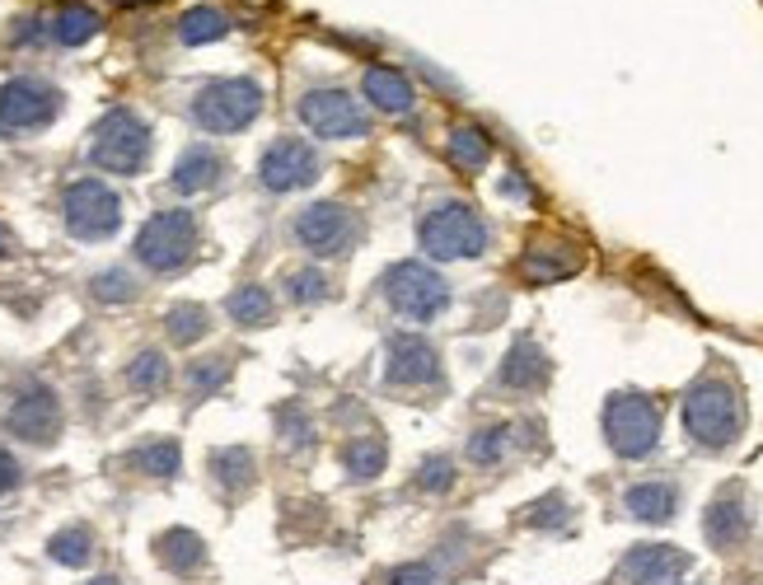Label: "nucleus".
I'll return each instance as SVG.
<instances>
[{"label":"nucleus","mask_w":763,"mask_h":585,"mask_svg":"<svg viewBox=\"0 0 763 585\" xmlns=\"http://www.w3.org/2000/svg\"><path fill=\"white\" fill-rule=\"evenodd\" d=\"M683 426H689L693 445L702 450H727L745 426V403H740L735 384L727 380H698L683 398Z\"/></svg>","instance_id":"1"},{"label":"nucleus","mask_w":763,"mask_h":585,"mask_svg":"<svg viewBox=\"0 0 763 585\" xmlns=\"http://www.w3.org/2000/svg\"><path fill=\"white\" fill-rule=\"evenodd\" d=\"M422 248L432 258H478L487 248V221L468 202H441L422 221Z\"/></svg>","instance_id":"2"},{"label":"nucleus","mask_w":763,"mask_h":585,"mask_svg":"<svg viewBox=\"0 0 763 585\" xmlns=\"http://www.w3.org/2000/svg\"><path fill=\"white\" fill-rule=\"evenodd\" d=\"M89 160L99 164L104 173H136L150 160V127L127 108H113L99 127H94L89 141Z\"/></svg>","instance_id":"3"},{"label":"nucleus","mask_w":763,"mask_h":585,"mask_svg":"<svg viewBox=\"0 0 763 585\" xmlns=\"http://www.w3.org/2000/svg\"><path fill=\"white\" fill-rule=\"evenodd\" d=\"M604 436H610L614 455L647 459L660 440V407L647 394H614L604 403Z\"/></svg>","instance_id":"4"},{"label":"nucleus","mask_w":763,"mask_h":585,"mask_svg":"<svg viewBox=\"0 0 763 585\" xmlns=\"http://www.w3.org/2000/svg\"><path fill=\"white\" fill-rule=\"evenodd\" d=\"M263 113V89L244 81V75H234V81H211L198 104H192V117H198V127L211 131V136H230V131H244L253 117Z\"/></svg>","instance_id":"5"},{"label":"nucleus","mask_w":763,"mask_h":585,"mask_svg":"<svg viewBox=\"0 0 763 585\" xmlns=\"http://www.w3.org/2000/svg\"><path fill=\"white\" fill-rule=\"evenodd\" d=\"M198 253V221L188 211H160L136 234V258L150 272H183Z\"/></svg>","instance_id":"6"},{"label":"nucleus","mask_w":763,"mask_h":585,"mask_svg":"<svg viewBox=\"0 0 763 585\" xmlns=\"http://www.w3.org/2000/svg\"><path fill=\"white\" fill-rule=\"evenodd\" d=\"M384 296L394 305V315L426 323L449 305V286H445L441 272H432L426 263H399V267L384 272Z\"/></svg>","instance_id":"7"},{"label":"nucleus","mask_w":763,"mask_h":585,"mask_svg":"<svg viewBox=\"0 0 763 585\" xmlns=\"http://www.w3.org/2000/svg\"><path fill=\"white\" fill-rule=\"evenodd\" d=\"M62 211H66V230L75 240H108V234L123 225V202H117V192L99 179L71 183L66 198H62Z\"/></svg>","instance_id":"8"},{"label":"nucleus","mask_w":763,"mask_h":585,"mask_svg":"<svg viewBox=\"0 0 763 585\" xmlns=\"http://www.w3.org/2000/svg\"><path fill=\"white\" fill-rule=\"evenodd\" d=\"M56 113H62V94H56L52 85H43V81H33V75L10 81L6 89H0V136L43 131Z\"/></svg>","instance_id":"9"},{"label":"nucleus","mask_w":763,"mask_h":585,"mask_svg":"<svg viewBox=\"0 0 763 585\" xmlns=\"http://www.w3.org/2000/svg\"><path fill=\"white\" fill-rule=\"evenodd\" d=\"M300 117H305L309 131L324 136V141H357V136H365V127H370L365 108L351 99L347 89H315V94H305V99H300Z\"/></svg>","instance_id":"10"},{"label":"nucleus","mask_w":763,"mask_h":585,"mask_svg":"<svg viewBox=\"0 0 763 585\" xmlns=\"http://www.w3.org/2000/svg\"><path fill=\"white\" fill-rule=\"evenodd\" d=\"M357 216H351L347 206L338 202H315L300 211L296 221V240L309 248V253H324V258H338V253L351 248V240H357Z\"/></svg>","instance_id":"11"},{"label":"nucleus","mask_w":763,"mask_h":585,"mask_svg":"<svg viewBox=\"0 0 763 585\" xmlns=\"http://www.w3.org/2000/svg\"><path fill=\"white\" fill-rule=\"evenodd\" d=\"M263 188L267 192H300L319 179V150L309 146V141H296V136H286V141L277 146H267L263 155Z\"/></svg>","instance_id":"12"},{"label":"nucleus","mask_w":763,"mask_h":585,"mask_svg":"<svg viewBox=\"0 0 763 585\" xmlns=\"http://www.w3.org/2000/svg\"><path fill=\"white\" fill-rule=\"evenodd\" d=\"M10 432L24 436L33 445H47L56 432H62V407H56L52 389H29V394H19L10 403Z\"/></svg>","instance_id":"13"},{"label":"nucleus","mask_w":763,"mask_h":585,"mask_svg":"<svg viewBox=\"0 0 763 585\" xmlns=\"http://www.w3.org/2000/svg\"><path fill=\"white\" fill-rule=\"evenodd\" d=\"M441 380V357L426 338L399 333L389 342V384H436Z\"/></svg>","instance_id":"14"},{"label":"nucleus","mask_w":763,"mask_h":585,"mask_svg":"<svg viewBox=\"0 0 763 585\" xmlns=\"http://www.w3.org/2000/svg\"><path fill=\"white\" fill-rule=\"evenodd\" d=\"M683 572H689V557L675 549H660V543H642L637 553H628L623 562V576L633 585H675Z\"/></svg>","instance_id":"15"},{"label":"nucleus","mask_w":763,"mask_h":585,"mask_svg":"<svg viewBox=\"0 0 763 585\" xmlns=\"http://www.w3.org/2000/svg\"><path fill=\"white\" fill-rule=\"evenodd\" d=\"M702 530H708L712 549H735V543L750 534V511H745V501H740L735 487H731L727 497H717L708 506V520H702Z\"/></svg>","instance_id":"16"},{"label":"nucleus","mask_w":763,"mask_h":585,"mask_svg":"<svg viewBox=\"0 0 763 585\" xmlns=\"http://www.w3.org/2000/svg\"><path fill=\"white\" fill-rule=\"evenodd\" d=\"M365 99L375 104L380 113H413V81L394 66H370L365 71Z\"/></svg>","instance_id":"17"},{"label":"nucleus","mask_w":763,"mask_h":585,"mask_svg":"<svg viewBox=\"0 0 763 585\" xmlns=\"http://www.w3.org/2000/svg\"><path fill=\"white\" fill-rule=\"evenodd\" d=\"M221 173H225V160L211 146H192L179 164H173V188L179 192H206V188H216L221 183Z\"/></svg>","instance_id":"18"},{"label":"nucleus","mask_w":763,"mask_h":585,"mask_svg":"<svg viewBox=\"0 0 763 585\" xmlns=\"http://www.w3.org/2000/svg\"><path fill=\"white\" fill-rule=\"evenodd\" d=\"M623 506H628V515H633V520L660 524V520H670V515H675L679 492H675L670 482H637V487H628V497H623Z\"/></svg>","instance_id":"19"},{"label":"nucleus","mask_w":763,"mask_h":585,"mask_svg":"<svg viewBox=\"0 0 763 585\" xmlns=\"http://www.w3.org/2000/svg\"><path fill=\"white\" fill-rule=\"evenodd\" d=\"M543 380H548V357L530 338H520L511 347V357H506V365H501V384L506 389H539Z\"/></svg>","instance_id":"20"},{"label":"nucleus","mask_w":763,"mask_h":585,"mask_svg":"<svg viewBox=\"0 0 763 585\" xmlns=\"http://www.w3.org/2000/svg\"><path fill=\"white\" fill-rule=\"evenodd\" d=\"M562 244H534L530 253H524V277L530 281H558V277H572V272L581 267V253L566 248L558 253Z\"/></svg>","instance_id":"21"},{"label":"nucleus","mask_w":763,"mask_h":585,"mask_svg":"<svg viewBox=\"0 0 763 585\" xmlns=\"http://www.w3.org/2000/svg\"><path fill=\"white\" fill-rule=\"evenodd\" d=\"M94 33H99V14H94L89 6H81V0H71V6H62L52 14V38L62 47H81Z\"/></svg>","instance_id":"22"},{"label":"nucleus","mask_w":763,"mask_h":585,"mask_svg":"<svg viewBox=\"0 0 763 585\" xmlns=\"http://www.w3.org/2000/svg\"><path fill=\"white\" fill-rule=\"evenodd\" d=\"M230 33V14L216 10V6H198V10H188L179 19V38L188 47H202V43H216V38Z\"/></svg>","instance_id":"23"},{"label":"nucleus","mask_w":763,"mask_h":585,"mask_svg":"<svg viewBox=\"0 0 763 585\" xmlns=\"http://www.w3.org/2000/svg\"><path fill=\"white\" fill-rule=\"evenodd\" d=\"M155 553H160V562H165L169 572H192V567H202V557H206L202 539L192 534V530H173V534H165L160 543H155Z\"/></svg>","instance_id":"24"},{"label":"nucleus","mask_w":763,"mask_h":585,"mask_svg":"<svg viewBox=\"0 0 763 585\" xmlns=\"http://www.w3.org/2000/svg\"><path fill=\"white\" fill-rule=\"evenodd\" d=\"M449 160H455L464 173H478L487 160H492V141L478 127H455L449 131Z\"/></svg>","instance_id":"25"},{"label":"nucleus","mask_w":763,"mask_h":585,"mask_svg":"<svg viewBox=\"0 0 763 585\" xmlns=\"http://www.w3.org/2000/svg\"><path fill=\"white\" fill-rule=\"evenodd\" d=\"M384 459H389V450H384V440H380V436H361V440H351V445H347V455H342L347 474L357 478V482L380 478V474H384Z\"/></svg>","instance_id":"26"},{"label":"nucleus","mask_w":763,"mask_h":585,"mask_svg":"<svg viewBox=\"0 0 763 585\" xmlns=\"http://www.w3.org/2000/svg\"><path fill=\"white\" fill-rule=\"evenodd\" d=\"M225 309H230V319H234V323L258 328V323L272 319V296H267L263 286H240V290H234V296L225 300Z\"/></svg>","instance_id":"27"},{"label":"nucleus","mask_w":763,"mask_h":585,"mask_svg":"<svg viewBox=\"0 0 763 585\" xmlns=\"http://www.w3.org/2000/svg\"><path fill=\"white\" fill-rule=\"evenodd\" d=\"M211 474H216V482L225 487V492H244V487L253 482V455L248 450H216L211 455Z\"/></svg>","instance_id":"28"},{"label":"nucleus","mask_w":763,"mask_h":585,"mask_svg":"<svg viewBox=\"0 0 763 585\" xmlns=\"http://www.w3.org/2000/svg\"><path fill=\"white\" fill-rule=\"evenodd\" d=\"M131 464L141 468V474H150V478H173V474H179V445H173V440H150V445H141V450H131Z\"/></svg>","instance_id":"29"},{"label":"nucleus","mask_w":763,"mask_h":585,"mask_svg":"<svg viewBox=\"0 0 763 585\" xmlns=\"http://www.w3.org/2000/svg\"><path fill=\"white\" fill-rule=\"evenodd\" d=\"M89 553H94V534L85 530V524H71V530H62L52 539V557L66 562V567H85Z\"/></svg>","instance_id":"30"},{"label":"nucleus","mask_w":763,"mask_h":585,"mask_svg":"<svg viewBox=\"0 0 763 585\" xmlns=\"http://www.w3.org/2000/svg\"><path fill=\"white\" fill-rule=\"evenodd\" d=\"M165 323H169V338L179 347H188V342H198L206 333V309L202 305H173Z\"/></svg>","instance_id":"31"},{"label":"nucleus","mask_w":763,"mask_h":585,"mask_svg":"<svg viewBox=\"0 0 763 585\" xmlns=\"http://www.w3.org/2000/svg\"><path fill=\"white\" fill-rule=\"evenodd\" d=\"M230 380V361L225 357H206L188 370V389H192V398H206V394H216V389H225Z\"/></svg>","instance_id":"32"},{"label":"nucleus","mask_w":763,"mask_h":585,"mask_svg":"<svg viewBox=\"0 0 763 585\" xmlns=\"http://www.w3.org/2000/svg\"><path fill=\"white\" fill-rule=\"evenodd\" d=\"M127 380H131V389H141V394H155V389H165V380H169V365H165L160 351H141V357L131 361Z\"/></svg>","instance_id":"33"},{"label":"nucleus","mask_w":763,"mask_h":585,"mask_svg":"<svg viewBox=\"0 0 763 585\" xmlns=\"http://www.w3.org/2000/svg\"><path fill=\"white\" fill-rule=\"evenodd\" d=\"M286 296L290 300H300V305H315V300H324L328 296V281H324V272H290L286 277Z\"/></svg>","instance_id":"34"},{"label":"nucleus","mask_w":763,"mask_h":585,"mask_svg":"<svg viewBox=\"0 0 763 585\" xmlns=\"http://www.w3.org/2000/svg\"><path fill=\"white\" fill-rule=\"evenodd\" d=\"M94 296H99V300H131L136 296V281L127 277L123 267L99 272V277H94Z\"/></svg>","instance_id":"35"},{"label":"nucleus","mask_w":763,"mask_h":585,"mask_svg":"<svg viewBox=\"0 0 763 585\" xmlns=\"http://www.w3.org/2000/svg\"><path fill=\"white\" fill-rule=\"evenodd\" d=\"M501 445H506V432H478L474 440H468V455H474V464H497Z\"/></svg>","instance_id":"36"},{"label":"nucleus","mask_w":763,"mask_h":585,"mask_svg":"<svg viewBox=\"0 0 763 585\" xmlns=\"http://www.w3.org/2000/svg\"><path fill=\"white\" fill-rule=\"evenodd\" d=\"M449 482H455V468H449V459H426V468H422V487H426V492H445Z\"/></svg>","instance_id":"37"},{"label":"nucleus","mask_w":763,"mask_h":585,"mask_svg":"<svg viewBox=\"0 0 763 585\" xmlns=\"http://www.w3.org/2000/svg\"><path fill=\"white\" fill-rule=\"evenodd\" d=\"M394 585H436V576H432V567H403V572H394Z\"/></svg>","instance_id":"38"},{"label":"nucleus","mask_w":763,"mask_h":585,"mask_svg":"<svg viewBox=\"0 0 763 585\" xmlns=\"http://www.w3.org/2000/svg\"><path fill=\"white\" fill-rule=\"evenodd\" d=\"M14 482H19V464H14L6 450H0V492H10Z\"/></svg>","instance_id":"39"},{"label":"nucleus","mask_w":763,"mask_h":585,"mask_svg":"<svg viewBox=\"0 0 763 585\" xmlns=\"http://www.w3.org/2000/svg\"><path fill=\"white\" fill-rule=\"evenodd\" d=\"M10 248H14V234H10V225H6V221H0V258H6Z\"/></svg>","instance_id":"40"},{"label":"nucleus","mask_w":763,"mask_h":585,"mask_svg":"<svg viewBox=\"0 0 763 585\" xmlns=\"http://www.w3.org/2000/svg\"><path fill=\"white\" fill-rule=\"evenodd\" d=\"M89 585H117V581L113 576H99V581H89Z\"/></svg>","instance_id":"41"}]
</instances>
